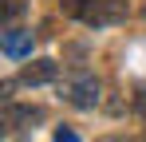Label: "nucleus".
<instances>
[{
  "mask_svg": "<svg viewBox=\"0 0 146 142\" xmlns=\"http://www.w3.org/2000/svg\"><path fill=\"white\" fill-rule=\"evenodd\" d=\"M4 142H24V138H20V130H4Z\"/></svg>",
  "mask_w": 146,
  "mask_h": 142,
  "instance_id": "obj_11",
  "label": "nucleus"
},
{
  "mask_svg": "<svg viewBox=\"0 0 146 142\" xmlns=\"http://www.w3.org/2000/svg\"><path fill=\"white\" fill-rule=\"evenodd\" d=\"M95 142H134V138H126V134H103V138H95Z\"/></svg>",
  "mask_w": 146,
  "mask_h": 142,
  "instance_id": "obj_10",
  "label": "nucleus"
},
{
  "mask_svg": "<svg viewBox=\"0 0 146 142\" xmlns=\"http://www.w3.org/2000/svg\"><path fill=\"white\" fill-rule=\"evenodd\" d=\"M130 16V4L126 0H87V12H83V20L87 28H111V24H122Z\"/></svg>",
  "mask_w": 146,
  "mask_h": 142,
  "instance_id": "obj_2",
  "label": "nucleus"
},
{
  "mask_svg": "<svg viewBox=\"0 0 146 142\" xmlns=\"http://www.w3.org/2000/svg\"><path fill=\"white\" fill-rule=\"evenodd\" d=\"M134 107H138V115L146 118V87H138V91H134Z\"/></svg>",
  "mask_w": 146,
  "mask_h": 142,
  "instance_id": "obj_9",
  "label": "nucleus"
},
{
  "mask_svg": "<svg viewBox=\"0 0 146 142\" xmlns=\"http://www.w3.org/2000/svg\"><path fill=\"white\" fill-rule=\"evenodd\" d=\"M55 79H59V63H55V59H32V63H24V71H20V83H28V87L55 83Z\"/></svg>",
  "mask_w": 146,
  "mask_h": 142,
  "instance_id": "obj_4",
  "label": "nucleus"
},
{
  "mask_svg": "<svg viewBox=\"0 0 146 142\" xmlns=\"http://www.w3.org/2000/svg\"><path fill=\"white\" fill-rule=\"evenodd\" d=\"M55 142H79V134H75L71 126H59L55 130Z\"/></svg>",
  "mask_w": 146,
  "mask_h": 142,
  "instance_id": "obj_8",
  "label": "nucleus"
},
{
  "mask_svg": "<svg viewBox=\"0 0 146 142\" xmlns=\"http://www.w3.org/2000/svg\"><path fill=\"white\" fill-rule=\"evenodd\" d=\"M59 91H63V99H67L71 107H79V111L99 107V79L91 71H71L67 79H59Z\"/></svg>",
  "mask_w": 146,
  "mask_h": 142,
  "instance_id": "obj_1",
  "label": "nucleus"
},
{
  "mask_svg": "<svg viewBox=\"0 0 146 142\" xmlns=\"http://www.w3.org/2000/svg\"><path fill=\"white\" fill-rule=\"evenodd\" d=\"M0 47H4L8 59H24V55H32V32H24V28H4Z\"/></svg>",
  "mask_w": 146,
  "mask_h": 142,
  "instance_id": "obj_5",
  "label": "nucleus"
},
{
  "mask_svg": "<svg viewBox=\"0 0 146 142\" xmlns=\"http://www.w3.org/2000/svg\"><path fill=\"white\" fill-rule=\"evenodd\" d=\"M59 8H63V16H67V20H83L87 0H59Z\"/></svg>",
  "mask_w": 146,
  "mask_h": 142,
  "instance_id": "obj_6",
  "label": "nucleus"
},
{
  "mask_svg": "<svg viewBox=\"0 0 146 142\" xmlns=\"http://www.w3.org/2000/svg\"><path fill=\"white\" fill-rule=\"evenodd\" d=\"M20 12H24V0H4V28H12Z\"/></svg>",
  "mask_w": 146,
  "mask_h": 142,
  "instance_id": "obj_7",
  "label": "nucleus"
},
{
  "mask_svg": "<svg viewBox=\"0 0 146 142\" xmlns=\"http://www.w3.org/2000/svg\"><path fill=\"white\" fill-rule=\"evenodd\" d=\"M44 111L40 107H16V103H4V111H0V126L4 130H24L32 122H40Z\"/></svg>",
  "mask_w": 146,
  "mask_h": 142,
  "instance_id": "obj_3",
  "label": "nucleus"
}]
</instances>
